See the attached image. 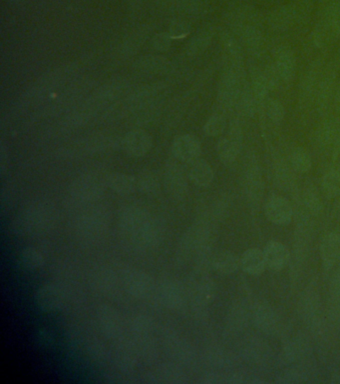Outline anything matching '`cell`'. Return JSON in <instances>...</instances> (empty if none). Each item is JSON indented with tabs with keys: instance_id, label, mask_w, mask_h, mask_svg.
<instances>
[{
	"instance_id": "28",
	"label": "cell",
	"mask_w": 340,
	"mask_h": 384,
	"mask_svg": "<svg viewBox=\"0 0 340 384\" xmlns=\"http://www.w3.org/2000/svg\"><path fill=\"white\" fill-rule=\"evenodd\" d=\"M320 256L327 269L332 268L340 261V234L329 232L325 234L319 246Z\"/></svg>"
},
{
	"instance_id": "37",
	"label": "cell",
	"mask_w": 340,
	"mask_h": 384,
	"mask_svg": "<svg viewBox=\"0 0 340 384\" xmlns=\"http://www.w3.org/2000/svg\"><path fill=\"white\" fill-rule=\"evenodd\" d=\"M106 185L119 195L132 194L137 188L136 178L123 172L110 173L106 177Z\"/></svg>"
},
{
	"instance_id": "7",
	"label": "cell",
	"mask_w": 340,
	"mask_h": 384,
	"mask_svg": "<svg viewBox=\"0 0 340 384\" xmlns=\"http://www.w3.org/2000/svg\"><path fill=\"white\" fill-rule=\"evenodd\" d=\"M105 183L92 172L78 176L69 187V198L76 205H90L102 197Z\"/></svg>"
},
{
	"instance_id": "53",
	"label": "cell",
	"mask_w": 340,
	"mask_h": 384,
	"mask_svg": "<svg viewBox=\"0 0 340 384\" xmlns=\"http://www.w3.org/2000/svg\"><path fill=\"white\" fill-rule=\"evenodd\" d=\"M172 40L169 33H158L152 38L151 43L154 50L159 51V53H166L170 50L172 46Z\"/></svg>"
},
{
	"instance_id": "54",
	"label": "cell",
	"mask_w": 340,
	"mask_h": 384,
	"mask_svg": "<svg viewBox=\"0 0 340 384\" xmlns=\"http://www.w3.org/2000/svg\"><path fill=\"white\" fill-rule=\"evenodd\" d=\"M168 33L173 40L174 39L180 40V39L185 38L190 33V26L187 23H185V22L175 21L173 22L172 26L169 28Z\"/></svg>"
},
{
	"instance_id": "36",
	"label": "cell",
	"mask_w": 340,
	"mask_h": 384,
	"mask_svg": "<svg viewBox=\"0 0 340 384\" xmlns=\"http://www.w3.org/2000/svg\"><path fill=\"white\" fill-rule=\"evenodd\" d=\"M241 268L249 275L258 276L266 268L264 251L259 248H249L241 256Z\"/></svg>"
},
{
	"instance_id": "47",
	"label": "cell",
	"mask_w": 340,
	"mask_h": 384,
	"mask_svg": "<svg viewBox=\"0 0 340 384\" xmlns=\"http://www.w3.org/2000/svg\"><path fill=\"white\" fill-rule=\"evenodd\" d=\"M322 190L327 197H335L340 195V170H329L322 177Z\"/></svg>"
},
{
	"instance_id": "51",
	"label": "cell",
	"mask_w": 340,
	"mask_h": 384,
	"mask_svg": "<svg viewBox=\"0 0 340 384\" xmlns=\"http://www.w3.org/2000/svg\"><path fill=\"white\" fill-rule=\"evenodd\" d=\"M302 202L310 214H317L322 210V204L314 188H307L302 194Z\"/></svg>"
},
{
	"instance_id": "4",
	"label": "cell",
	"mask_w": 340,
	"mask_h": 384,
	"mask_svg": "<svg viewBox=\"0 0 340 384\" xmlns=\"http://www.w3.org/2000/svg\"><path fill=\"white\" fill-rule=\"evenodd\" d=\"M109 225L108 210L103 207H93L77 217L74 224V231L78 239L92 243L104 236L108 231Z\"/></svg>"
},
{
	"instance_id": "6",
	"label": "cell",
	"mask_w": 340,
	"mask_h": 384,
	"mask_svg": "<svg viewBox=\"0 0 340 384\" xmlns=\"http://www.w3.org/2000/svg\"><path fill=\"white\" fill-rule=\"evenodd\" d=\"M244 68L227 67L220 79L217 104L222 111L236 109L244 87Z\"/></svg>"
},
{
	"instance_id": "8",
	"label": "cell",
	"mask_w": 340,
	"mask_h": 384,
	"mask_svg": "<svg viewBox=\"0 0 340 384\" xmlns=\"http://www.w3.org/2000/svg\"><path fill=\"white\" fill-rule=\"evenodd\" d=\"M164 349L178 363L189 364L195 359V351L189 341L173 327H165L161 330Z\"/></svg>"
},
{
	"instance_id": "27",
	"label": "cell",
	"mask_w": 340,
	"mask_h": 384,
	"mask_svg": "<svg viewBox=\"0 0 340 384\" xmlns=\"http://www.w3.org/2000/svg\"><path fill=\"white\" fill-rule=\"evenodd\" d=\"M300 313L302 319L313 330L319 329L322 324V309L319 295L314 291H308L305 293L300 302Z\"/></svg>"
},
{
	"instance_id": "60",
	"label": "cell",
	"mask_w": 340,
	"mask_h": 384,
	"mask_svg": "<svg viewBox=\"0 0 340 384\" xmlns=\"http://www.w3.org/2000/svg\"><path fill=\"white\" fill-rule=\"evenodd\" d=\"M9 1L16 2V4H18V2L23 1V0H9Z\"/></svg>"
},
{
	"instance_id": "9",
	"label": "cell",
	"mask_w": 340,
	"mask_h": 384,
	"mask_svg": "<svg viewBox=\"0 0 340 384\" xmlns=\"http://www.w3.org/2000/svg\"><path fill=\"white\" fill-rule=\"evenodd\" d=\"M122 285L131 297L144 300L153 292L155 288L153 278L143 269L127 266L121 273Z\"/></svg>"
},
{
	"instance_id": "32",
	"label": "cell",
	"mask_w": 340,
	"mask_h": 384,
	"mask_svg": "<svg viewBox=\"0 0 340 384\" xmlns=\"http://www.w3.org/2000/svg\"><path fill=\"white\" fill-rule=\"evenodd\" d=\"M150 31L149 28H141L130 33L120 45L119 57L122 60H127V58L135 55L141 50L143 44L146 43L147 39L149 38Z\"/></svg>"
},
{
	"instance_id": "5",
	"label": "cell",
	"mask_w": 340,
	"mask_h": 384,
	"mask_svg": "<svg viewBox=\"0 0 340 384\" xmlns=\"http://www.w3.org/2000/svg\"><path fill=\"white\" fill-rule=\"evenodd\" d=\"M52 210L41 202L31 203L16 216L12 227L17 234H38L52 224Z\"/></svg>"
},
{
	"instance_id": "29",
	"label": "cell",
	"mask_w": 340,
	"mask_h": 384,
	"mask_svg": "<svg viewBox=\"0 0 340 384\" xmlns=\"http://www.w3.org/2000/svg\"><path fill=\"white\" fill-rule=\"evenodd\" d=\"M322 75L324 73L322 72V66L317 63L308 68L300 85V102L308 104L310 100L315 99Z\"/></svg>"
},
{
	"instance_id": "17",
	"label": "cell",
	"mask_w": 340,
	"mask_h": 384,
	"mask_svg": "<svg viewBox=\"0 0 340 384\" xmlns=\"http://www.w3.org/2000/svg\"><path fill=\"white\" fill-rule=\"evenodd\" d=\"M254 324L264 334L276 335L283 330V322L278 312L266 303H259L253 310Z\"/></svg>"
},
{
	"instance_id": "50",
	"label": "cell",
	"mask_w": 340,
	"mask_h": 384,
	"mask_svg": "<svg viewBox=\"0 0 340 384\" xmlns=\"http://www.w3.org/2000/svg\"><path fill=\"white\" fill-rule=\"evenodd\" d=\"M329 307L335 322H340V275L334 276L332 281Z\"/></svg>"
},
{
	"instance_id": "38",
	"label": "cell",
	"mask_w": 340,
	"mask_h": 384,
	"mask_svg": "<svg viewBox=\"0 0 340 384\" xmlns=\"http://www.w3.org/2000/svg\"><path fill=\"white\" fill-rule=\"evenodd\" d=\"M133 341L135 344L137 353L142 361L150 363L158 358V342L154 337L151 336V334L133 336Z\"/></svg>"
},
{
	"instance_id": "14",
	"label": "cell",
	"mask_w": 340,
	"mask_h": 384,
	"mask_svg": "<svg viewBox=\"0 0 340 384\" xmlns=\"http://www.w3.org/2000/svg\"><path fill=\"white\" fill-rule=\"evenodd\" d=\"M164 185L174 199H184L188 193V180L182 166L174 161L166 163L164 168Z\"/></svg>"
},
{
	"instance_id": "23",
	"label": "cell",
	"mask_w": 340,
	"mask_h": 384,
	"mask_svg": "<svg viewBox=\"0 0 340 384\" xmlns=\"http://www.w3.org/2000/svg\"><path fill=\"white\" fill-rule=\"evenodd\" d=\"M116 341L115 361H116L117 366L125 374L133 373L136 368L137 359L139 358L133 339H124L122 336Z\"/></svg>"
},
{
	"instance_id": "58",
	"label": "cell",
	"mask_w": 340,
	"mask_h": 384,
	"mask_svg": "<svg viewBox=\"0 0 340 384\" xmlns=\"http://www.w3.org/2000/svg\"><path fill=\"white\" fill-rule=\"evenodd\" d=\"M334 109L337 111H340V83L339 87H337L336 90H335L334 99Z\"/></svg>"
},
{
	"instance_id": "59",
	"label": "cell",
	"mask_w": 340,
	"mask_h": 384,
	"mask_svg": "<svg viewBox=\"0 0 340 384\" xmlns=\"http://www.w3.org/2000/svg\"><path fill=\"white\" fill-rule=\"evenodd\" d=\"M313 1H319L322 2V4H324V2H329L330 0H302V4L307 6H310Z\"/></svg>"
},
{
	"instance_id": "56",
	"label": "cell",
	"mask_w": 340,
	"mask_h": 384,
	"mask_svg": "<svg viewBox=\"0 0 340 384\" xmlns=\"http://www.w3.org/2000/svg\"><path fill=\"white\" fill-rule=\"evenodd\" d=\"M281 378L283 379H281L280 383H302L303 381L302 374L295 371H288V373H283Z\"/></svg>"
},
{
	"instance_id": "24",
	"label": "cell",
	"mask_w": 340,
	"mask_h": 384,
	"mask_svg": "<svg viewBox=\"0 0 340 384\" xmlns=\"http://www.w3.org/2000/svg\"><path fill=\"white\" fill-rule=\"evenodd\" d=\"M118 276L114 273L113 269L107 266L95 268L90 275V285L92 290L105 297L113 295L118 286Z\"/></svg>"
},
{
	"instance_id": "12",
	"label": "cell",
	"mask_w": 340,
	"mask_h": 384,
	"mask_svg": "<svg viewBox=\"0 0 340 384\" xmlns=\"http://www.w3.org/2000/svg\"><path fill=\"white\" fill-rule=\"evenodd\" d=\"M96 322L106 339L117 341L123 336L124 322L121 313L111 305H101L97 307Z\"/></svg>"
},
{
	"instance_id": "19",
	"label": "cell",
	"mask_w": 340,
	"mask_h": 384,
	"mask_svg": "<svg viewBox=\"0 0 340 384\" xmlns=\"http://www.w3.org/2000/svg\"><path fill=\"white\" fill-rule=\"evenodd\" d=\"M265 214L271 224L285 226L292 222L293 209L292 203L280 195H273L266 203Z\"/></svg>"
},
{
	"instance_id": "1",
	"label": "cell",
	"mask_w": 340,
	"mask_h": 384,
	"mask_svg": "<svg viewBox=\"0 0 340 384\" xmlns=\"http://www.w3.org/2000/svg\"><path fill=\"white\" fill-rule=\"evenodd\" d=\"M79 70L80 67L77 63L71 62L58 66L44 73L23 94H21L18 99L14 102L12 111L18 114L41 104L43 100L47 99L49 95L74 79L79 73Z\"/></svg>"
},
{
	"instance_id": "2",
	"label": "cell",
	"mask_w": 340,
	"mask_h": 384,
	"mask_svg": "<svg viewBox=\"0 0 340 384\" xmlns=\"http://www.w3.org/2000/svg\"><path fill=\"white\" fill-rule=\"evenodd\" d=\"M163 82L151 83L131 90L113 105L103 111L102 119L115 121L121 119L130 114H136L157 104V99L165 89Z\"/></svg>"
},
{
	"instance_id": "41",
	"label": "cell",
	"mask_w": 340,
	"mask_h": 384,
	"mask_svg": "<svg viewBox=\"0 0 340 384\" xmlns=\"http://www.w3.org/2000/svg\"><path fill=\"white\" fill-rule=\"evenodd\" d=\"M339 126L332 119L322 122L315 131V141L322 148H327L336 143L340 136Z\"/></svg>"
},
{
	"instance_id": "55",
	"label": "cell",
	"mask_w": 340,
	"mask_h": 384,
	"mask_svg": "<svg viewBox=\"0 0 340 384\" xmlns=\"http://www.w3.org/2000/svg\"><path fill=\"white\" fill-rule=\"evenodd\" d=\"M229 322L232 329H237L239 327H243L246 322V312L242 308H234L231 313V317H230Z\"/></svg>"
},
{
	"instance_id": "21",
	"label": "cell",
	"mask_w": 340,
	"mask_h": 384,
	"mask_svg": "<svg viewBox=\"0 0 340 384\" xmlns=\"http://www.w3.org/2000/svg\"><path fill=\"white\" fill-rule=\"evenodd\" d=\"M35 302L42 312H55L64 305V295L60 286L55 283H44L36 290Z\"/></svg>"
},
{
	"instance_id": "42",
	"label": "cell",
	"mask_w": 340,
	"mask_h": 384,
	"mask_svg": "<svg viewBox=\"0 0 340 384\" xmlns=\"http://www.w3.org/2000/svg\"><path fill=\"white\" fill-rule=\"evenodd\" d=\"M129 327L133 336L150 334L155 327V322L153 317L147 313H137L130 319Z\"/></svg>"
},
{
	"instance_id": "11",
	"label": "cell",
	"mask_w": 340,
	"mask_h": 384,
	"mask_svg": "<svg viewBox=\"0 0 340 384\" xmlns=\"http://www.w3.org/2000/svg\"><path fill=\"white\" fill-rule=\"evenodd\" d=\"M152 215L145 209L136 205H127L119 212L118 225L125 238L131 241L139 234Z\"/></svg>"
},
{
	"instance_id": "43",
	"label": "cell",
	"mask_w": 340,
	"mask_h": 384,
	"mask_svg": "<svg viewBox=\"0 0 340 384\" xmlns=\"http://www.w3.org/2000/svg\"><path fill=\"white\" fill-rule=\"evenodd\" d=\"M137 188L143 194L155 195L160 190V182L155 172L151 170H143L136 178Z\"/></svg>"
},
{
	"instance_id": "48",
	"label": "cell",
	"mask_w": 340,
	"mask_h": 384,
	"mask_svg": "<svg viewBox=\"0 0 340 384\" xmlns=\"http://www.w3.org/2000/svg\"><path fill=\"white\" fill-rule=\"evenodd\" d=\"M307 344L303 339H295L286 344L283 356L288 363L300 361L307 352Z\"/></svg>"
},
{
	"instance_id": "10",
	"label": "cell",
	"mask_w": 340,
	"mask_h": 384,
	"mask_svg": "<svg viewBox=\"0 0 340 384\" xmlns=\"http://www.w3.org/2000/svg\"><path fill=\"white\" fill-rule=\"evenodd\" d=\"M244 190L249 202L253 204H258L263 199L265 183L261 175V165L254 153L249 154L244 165Z\"/></svg>"
},
{
	"instance_id": "26",
	"label": "cell",
	"mask_w": 340,
	"mask_h": 384,
	"mask_svg": "<svg viewBox=\"0 0 340 384\" xmlns=\"http://www.w3.org/2000/svg\"><path fill=\"white\" fill-rule=\"evenodd\" d=\"M335 79L336 75L334 72H327L322 75V79L317 88V94H315V102H317V109L319 114H324L329 109L330 104H334L335 90Z\"/></svg>"
},
{
	"instance_id": "22",
	"label": "cell",
	"mask_w": 340,
	"mask_h": 384,
	"mask_svg": "<svg viewBox=\"0 0 340 384\" xmlns=\"http://www.w3.org/2000/svg\"><path fill=\"white\" fill-rule=\"evenodd\" d=\"M172 153L178 160L192 163L199 160L202 146L194 134H183L173 141Z\"/></svg>"
},
{
	"instance_id": "31",
	"label": "cell",
	"mask_w": 340,
	"mask_h": 384,
	"mask_svg": "<svg viewBox=\"0 0 340 384\" xmlns=\"http://www.w3.org/2000/svg\"><path fill=\"white\" fill-rule=\"evenodd\" d=\"M259 111L261 112V121L265 128H270L271 131L280 128L285 121V107L278 99H266Z\"/></svg>"
},
{
	"instance_id": "46",
	"label": "cell",
	"mask_w": 340,
	"mask_h": 384,
	"mask_svg": "<svg viewBox=\"0 0 340 384\" xmlns=\"http://www.w3.org/2000/svg\"><path fill=\"white\" fill-rule=\"evenodd\" d=\"M214 38V31L212 29L202 31L190 41L187 46V51L190 55H197L207 50Z\"/></svg>"
},
{
	"instance_id": "49",
	"label": "cell",
	"mask_w": 340,
	"mask_h": 384,
	"mask_svg": "<svg viewBox=\"0 0 340 384\" xmlns=\"http://www.w3.org/2000/svg\"><path fill=\"white\" fill-rule=\"evenodd\" d=\"M226 126V117H225L224 114H222V112H217V114H212V116L208 119L207 122H205L204 132L205 136L215 138V136H221L222 132L225 131Z\"/></svg>"
},
{
	"instance_id": "44",
	"label": "cell",
	"mask_w": 340,
	"mask_h": 384,
	"mask_svg": "<svg viewBox=\"0 0 340 384\" xmlns=\"http://www.w3.org/2000/svg\"><path fill=\"white\" fill-rule=\"evenodd\" d=\"M290 165L295 172L305 173L310 170L312 165V160L310 154L302 148H295L290 151L288 158Z\"/></svg>"
},
{
	"instance_id": "52",
	"label": "cell",
	"mask_w": 340,
	"mask_h": 384,
	"mask_svg": "<svg viewBox=\"0 0 340 384\" xmlns=\"http://www.w3.org/2000/svg\"><path fill=\"white\" fill-rule=\"evenodd\" d=\"M87 353L89 354L90 358L95 361H102L106 358L107 351L105 346H103L101 341H92L86 346Z\"/></svg>"
},
{
	"instance_id": "13",
	"label": "cell",
	"mask_w": 340,
	"mask_h": 384,
	"mask_svg": "<svg viewBox=\"0 0 340 384\" xmlns=\"http://www.w3.org/2000/svg\"><path fill=\"white\" fill-rule=\"evenodd\" d=\"M71 144L73 153H100L118 148L122 141L114 134L93 133Z\"/></svg>"
},
{
	"instance_id": "25",
	"label": "cell",
	"mask_w": 340,
	"mask_h": 384,
	"mask_svg": "<svg viewBox=\"0 0 340 384\" xmlns=\"http://www.w3.org/2000/svg\"><path fill=\"white\" fill-rule=\"evenodd\" d=\"M266 268L273 271H280L285 268L290 261V251L285 244L280 241H271L264 248Z\"/></svg>"
},
{
	"instance_id": "57",
	"label": "cell",
	"mask_w": 340,
	"mask_h": 384,
	"mask_svg": "<svg viewBox=\"0 0 340 384\" xmlns=\"http://www.w3.org/2000/svg\"><path fill=\"white\" fill-rule=\"evenodd\" d=\"M38 339L39 342L46 344V346H49V344L53 341L52 335H51L50 332L47 331V330H41V331L39 332Z\"/></svg>"
},
{
	"instance_id": "45",
	"label": "cell",
	"mask_w": 340,
	"mask_h": 384,
	"mask_svg": "<svg viewBox=\"0 0 340 384\" xmlns=\"http://www.w3.org/2000/svg\"><path fill=\"white\" fill-rule=\"evenodd\" d=\"M44 256L40 251H38L35 247H26L22 249L19 254V263L22 268L28 269V270H35L43 265Z\"/></svg>"
},
{
	"instance_id": "39",
	"label": "cell",
	"mask_w": 340,
	"mask_h": 384,
	"mask_svg": "<svg viewBox=\"0 0 340 384\" xmlns=\"http://www.w3.org/2000/svg\"><path fill=\"white\" fill-rule=\"evenodd\" d=\"M212 265L220 275H232L242 268L241 258L232 251H222L212 259Z\"/></svg>"
},
{
	"instance_id": "16",
	"label": "cell",
	"mask_w": 340,
	"mask_h": 384,
	"mask_svg": "<svg viewBox=\"0 0 340 384\" xmlns=\"http://www.w3.org/2000/svg\"><path fill=\"white\" fill-rule=\"evenodd\" d=\"M273 67L280 82H293L297 72V60L292 48L280 45L273 51Z\"/></svg>"
},
{
	"instance_id": "61",
	"label": "cell",
	"mask_w": 340,
	"mask_h": 384,
	"mask_svg": "<svg viewBox=\"0 0 340 384\" xmlns=\"http://www.w3.org/2000/svg\"><path fill=\"white\" fill-rule=\"evenodd\" d=\"M339 62H340V55H339Z\"/></svg>"
},
{
	"instance_id": "18",
	"label": "cell",
	"mask_w": 340,
	"mask_h": 384,
	"mask_svg": "<svg viewBox=\"0 0 340 384\" xmlns=\"http://www.w3.org/2000/svg\"><path fill=\"white\" fill-rule=\"evenodd\" d=\"M145 383L150 384H185L188 374L176 364H163L144 374Z\"/></svg>"
},
{
	"instance_id": "15",
	"label": "cell",
	"mask_w": 340,
	"mask_h": 384,
	"mask_svg": "<svg viewBox=\"0 0 340 384\" xmlns=\"http://www.w3.org/2000/svg\"><path fill=\"white\" fill-rule=\"evenodd\" d=\"M159 297L164 307L173 312H181L187 305V295L184 286L178 280H163L159 286Z\"/></svg>"
},
{
	"instance_id": "40",
	"label": "cell",
	"mask_w": 340,
	"mask_h": 384,
	"mask_svg": "<svg viewBox=\"0 0 340 384\" xmlns=\"http://www.w3.org/2000/svg\"><path fill=\"white\" fill-rule=\"evenodd\" d=\"M242 146H243V143H239L230 136L222 138L217 143V156L224 165H232L238 160Z\"/></svg>"
},
{
	"instance_id": "33",
	"label": "cell",
	"mask_w": 340,
	"mask_h": 384,
	"mask_svg": "<svg viewBox=\"0 0 340 384\" xmlns=\"http://www.w3.org/2000/svg\"><path fill=\"white\" fill-rule=\"evenodd\" d=\"M300 14L295 6H281L271 12V28L276 31H285L295 26Z\"/></svg>"
},
{
	"instance_id": "3",
	"label": "cell",
	"mask_w": 340,
	"mask_h": 384,
	"mask_svg": "<svg viewBox=\"0 0 340 384\" xmlns=\"http://www.w3.org/2000/svg\"><path fill=\"white\" fill-rule=\"evenodd\" d=\"M94 84V80L89 78L72 83L70 87L66 88L65 92L58 95L52 102H48L47 105L39 109L34 114L33 119L42 121V119H52V117L67 114L84 99L85 95L89 94Z\"/></svg>"
},
{
	"instance_id": "35",
	"label": "cell",
	"mask_w": 340,
	"mask_h": 384,
	"mask_svg": "<svg viewBox=\"0 0 340 384\" xmlns=\"http://www.w3.org/2000/svg\"><path fill=\"white\" fill-rule=\"evenodd\" d=\"M214 170L207 161L197 160L191 163L189 178L196 187H209L214 182Z\"/></svg>"
},
{
	"instance_id": "20",
	"label": "cell",
	"mask_w": 340,
	"mask_h": 384,
	"mask_svg": "<svg viewBox=\"0 0 340 384\" xmlns=\"http://www.w3.org/2000/svg\"><path fill=\"white\" fill-rule=\"evenodd\" d=\"M122 146L132 158H142L153 148V138L144 129L137 128L125 134Z\"/></svg>"
},
{
	"instance_id": "34",
	"label": "cell",
	"mask_w": 340,
	"mask_h": 384,
	"mask_svg": "<svg viewBox=\"0 0 340 384\" xmlns=\"http://www.w3.org/2000/svg\"><path fill=\"white\" fill-rule=\"evenodd\" d=\"M273 176L276 187L285 192H290L295 187V170L290 163L283 158L275 160L273 165Z\"/></svg>"
},
{
	"instance_id": "30",
	"label": "cell",
	"mask_w": 340,
	"mask_h": 384,
	"mask_svg": "<svg viewBox=\"0 0 340 384\" xmlns=\"http://www.w3.org/2000/svg\"><path fill=\"white\" fill-rule=\"evenodd\" d=\"M171 66L170 61L163 56L146 55L137 60L133 68L141 75H160L167 73Z\"/></svg>"
}]
</instances>
